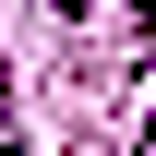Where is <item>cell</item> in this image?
Returning a JSON list of instances; mask_svg holds the SVG:
<instances>
[{
	"label": "cell",
	"instance_id": "obj_1",
	"mask_svg": "<svg viewBox=\"0 0 156 156\" xmlns=\"http://www.w3.org/2000/svg\"><path fill=\"white\" fill-rule=\"evenodd\" d=\"M132 12H144V0H132Z\"/></svg>",
	"mask_w": 156,
	"mask_h": 156
}]
</instances>
